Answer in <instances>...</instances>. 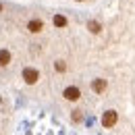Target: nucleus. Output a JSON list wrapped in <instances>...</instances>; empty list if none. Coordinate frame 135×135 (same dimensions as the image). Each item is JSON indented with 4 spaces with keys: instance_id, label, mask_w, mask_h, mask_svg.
<instances>
[{
    "instance_id": "6",
    "label": "nucleus",
    "mask_w": 135,
    "mask_h": 135,
    "mask_svg": "<svg viewBox=\"0 0 135 135\" xmlns=\"http://www.w3.org/2000/svg\"><path fill=\"white\" fill-rule=\"evenodd\" d=\"M91 89H94L96 94H102V91L106 89V79H94V83H91Z\"/></svg>"
},
{
    "instance_id": "9",
    "label": "nucleus",
    "mask_w": 135,
    "mask_h": 135,
    "mask_svg": "<svg viewBox=\"0 0 135 135\" xmlns=\"http://www.w3.org/2000/svg\"><path fill=\"white\" fill-rule=\"evenodd\" d=\"M54 71L65 73V71H67V62H65V60H56V62H54Z\"/></svg>"
},
{
    "instance_id": "3",
    "label": "nucleus",
    "mask_w": 135,
    "mask_h": 135,
    "mask_svg": "<svg viewBox=\"0 0 135 135\" xmlns=\"http://www.w3.org/2000/svg\"><path fill=\"white\" fill-rule=\"evenodd\" d=\"M102 125H104L106 129L114 127V125H117V112H114V110H108V112H104V117H102Z\"/></svg>"
},
{
    "instance_id": "12",
    "label": "nucleus",
    "mask_w": 135,
    "mask_h": 135,
    "mask_svg": "<svg viewBox=\"0 0 135 135\" xmlns=\"http://www.w3.org/2000/svg\"><path fill=\"white\" fill-rule=\"evenodd\" d=\"M77 2H83V0H77Z\"/></svg>"
},
{
    "instance_id": "5",
    "label": "nucleus",
    "mask_w": 135,
    "mask_h": 135,
    "mask_svg": "<svg viewBox=\"0 0 135 135\" xmlns=\"http://www.w3.org/2000/svg\"><path fill=\"white\" fill-rule=\"evenodd\" d=\"M8 65H11V52L2 48L0 50V67H8Z\"/></svg>"
},
{
    "instance_id": "8",
    "label": "nucleus",
    "mask_w": 135,
    "mask_h": 135,
    "mask_svg": "<svg viewBox=\"0 0 135 135\" xmlns=\"http://www.w3.org/2000/svg\"><path fill=\"white\" fill-rule=\"evenodd\" d=\"M87 29H89L91 33H100V31H102V25L98 23V21H89V23H87Z\"/></svg>"
},
{
    "instance_id": "2",
    "label": "nucleus",
    "mask_w": 135,
    "mask_h": 135,
    "mask_svg": "<svg viewBox=\"0 0 135 135\" xmlns=\"http://www.w3.org/2000/svg\"><path fill=\"white\" fill-rule=\"evenodd\" d=\"M62 96H65V100H69V102H77L81 98V89H79L77 85H69L67 89L62 91Z\"/></svg>"
},
{
    "instance_id": "4",
    "label": "nucleus",
    "mask_w": 135,
    "mask_h": 135,
    "mask_svg": "<svg viewBox=\"0 0 135 135\" xmlns=\"http://www.w3.org/2000/svg\"><path fill=\"white\" fill-rule=\"evenodd\" d=\"M27 29H29L31 33H40V31L44 29V21H42V19H31V21L27 23Z\"/></svg>"
},
{
    "instance_id": "7",
    "label": "nucleus",
    "mask_w": 135,
    "mask_h": 135,
    "mask_svg": "<svg viewBox=\"0 0 135 135\" xmlns=\"http://www.w3.org/2000/svg\"><path fill=\"white\" fill-rule=\"evenodd\" d=\"M52 23H54V27H67V17H62V15H54Z\"/></svg>"
},
{
    "instance_id": "11",
    "label": "nucleus",
    "mask_w": 135,
    "mask_h": 135,
    "mask_svg": "<svg viewBox=\"0 0 135 135\" xmlns=\"http://www.w3.org/2000/svg\"><path fill=\"white\" fill-rule=\"evenodd\" d=\"M0 11H2V4H0Z\"/></svg>"
},
{
    "instance_id": "10",
    "label": "nucleus",
    "mask_w": 135,
    "mask_h": 135,
    "mask_svg": "<svg viewBox=\"0 0 135 135\" xmlns=\"http://www.w3.org/2000/svg\"><path fill=\"white\" fill-rule=\"evenodd\" d=\"M73 120H75V123H81V120H83L81 110H73Z\"/></svg>"
},
{
    "instance_id": "1",
    "label": "nucleus",
    "mask_w": 135,
    "mask_h": 135,
    "mask_svg": "<svg viewBox=\"0 0 135 135\" xmlns=\"http://www.w3.org/2000/svg\"><path fill=\"white\" fill-rule=\"evenodd\" d=\"M21 75H23L25 83H29V85L37 83V79H40V71H37V69H33V67H25L23 71H21Z\"/></svg>"
}]
</instances>
